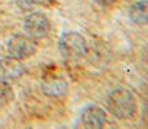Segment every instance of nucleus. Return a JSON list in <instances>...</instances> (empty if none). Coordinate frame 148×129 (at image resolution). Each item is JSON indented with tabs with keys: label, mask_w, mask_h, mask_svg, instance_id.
Masks as SVG:
<instances>
[{
	"label": "nucleus",
	"mask_w": 148,
	"mask_h": 129,
	"mask_svg": "<svg viewBox=\"0 0 148 129\" xmlns=\"http://www.w3.org/2000/svg\"><path fill=\"white\" fill-rule=\"evenodd\" d=\"M107 106L110 112L121 120L133 117L136 110V103L133 93L124 88L111 92L107 98Z\"/></svg>",
	"instance_id": "nucleus-1"
},
{
	"label": "nucleus",
	"mask_w": 148,
	"mask_h": 129,
	"mask_svg": "<svg viewBox=\"0 0 148 129\" xmlns=\"http://www.w3.org/2000/svg\"><path fill=\"white\" fill-rule=\"evenodd\" d=\"M58 47L61 54L67 61H79L88 52L86 40L81 34L75 31L63 34L59 39Z\"/></svg>",
	"instance_id": "nucleus-2"
},
{
	"label": "nucleus",
	"mask_w": 148,
	"mask_h": 129,
	"mask_svg": "<svg viewBox=\"0 0 148 129\" xmlns=\"http://www.w3.org/2000/svg\"><path fill=\"white\" fill-rule=\"evenodd\" d=\"M7 49L10 57L22 61V59L30 58L31 56H34L36 53L38 45H36V40L30 38L28 35L18 34L8 40Z\"/></svg>",
	"instance_id": "nucleus-3"
},
{
	"label": "nucleus",
	"mask_w": 148,
	"mask_h": 129,
	"mask_svg": "<svg viewBox=\"0 0 148 129\" xmlns=\"http://www.w3.org/2000/svg\"><path fill=\"white\" fill-rule=\"evenodd\" d=\"M23 30L34 40H41L47 38L50 31V22L42 13H30L23 21Z\"/></svg>",
	"instance_id": "nucleus-4"
},
{
	"label": "nucleus",
	"mask_w": 148,
	"mask_h": 129,
	"mask_svg": "<svg viewBox=\"0 0 148 129\" xmlns=\"http://www.w3.org/2000/svg\"><path fill=\"white\" fill-rule=\"evenodd\" d=\"M25 74V66L22 62L13 57H3L0 58V80L13 81L19 79Z\"/></svg>",
	"instance_id": "nucleus-5"
},
{
	"label": "nucleus",
	"mask_w": 148,
	"mask_h": 129,
	"mask_svg": "<svg viewBox=\"0 0 148 129\" xmlns=\"http://www.w3.org/2000/svg\"><path fill=\"white\" fill-rule=\"evenodd\" d=\"M81 123L85 128H103L106 124V112L95 105L86 106L81 112Z\"/></svg>",
	"instance_id": "nucleus-6"
},
{
	"label": "nucleus",
	"mask_w": 148,
	"mask_h": 129,
	"mask_svg": "<svg viewBox=\"0 0 148 129\" xmlns=\"http://www.w3.org/2000/svg\"><path fill=\"white\" fill-rule=\"evenodd\" d=\"M41 89L49 97H62L68 92V83L62 77H49L42 83Z\"/></svg>",
	"instance_id": "nucleus-7"
},
{
	"label": "nucleus",
	"mask_w": 148,
	"mask_h": 129,
	"mask_svg": "<svg viewBox=\"0 0 148 129\" xmlns=\"http://www.w3.org/2000/svg\"><path fill=\"white\" fill-rule=\"evenodd\" d=\"M129 17L136 25L148 23V0L136 1L129 8Z\"/></svg>",
	"instance_id": "nucleus-8"
},
{
	"label": "nucleus",
	"mask_w": 148,
	"mask_h": 129,
	"mask_svg": "<svg viewBox=\"0 0 148 129\" xmlns=\"http://www.w3.org/2000/svg\"><path fill=\"white\" fill-rule=\"evenodd\" d=\"M14 98V92L12 89L8 81L0 80V107L1 106H7L13 101Z\"/></svg>",
	"instance_id": "nucleus-9"
},
{
	"label": "nucleus",
	"mask_w": 148,
	"mask_h": 129,
	"mask_svg": "<svg viewBox=\"0 0 148 129\" xmlns=\"http://www.w3.org/2000/svg\"><path fill=\"white\" fill-rule=\"evenodd\" d=\"M39 0H16V4L21 8L22 10H31L34 9Z\"/></svg>",
	"instance_id": "nucleus-10"
},
{
	"label": "nucleus",
	"mask_w": 148,
	"mask_h": 129,
	"mask_svg": "<svg viewBox=\"0 0 148 129\" xmlns=\"http://www.w3.org/2000/svg\"><path fill=\"white\" fill-rule=\"evenodd\" d=\"M97 4L101 5V7H111V5H113L117 0H95Z\"/></svg>",
	"instance_id": "nucleus-11"
}]
</instances>
